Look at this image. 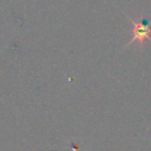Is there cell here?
Wrapping results in <instances>:
<instances>
[{
  "mask_svg": "<svg viewBox=\"0 0 151 151\" xmlns=\"http://www.w3.org/2000/svg\"><path fill=\"white\" fill-rule=\"evenodd\" d=\"M126 18L130 21L132 24V37L127 44L125 45L124 49L127 48L128 46L134 42H138L140 44L141 49L144 48V42L145 40H149L151 42V28H150V20H147L145 18H142L140 21H134L132 20L129 16L125 15Z\"/></svg>",
  "mask_w": 151,
  "mask_h": 151,
  "instance_id": "1",
  "label": "cell"
}]
</instances>
